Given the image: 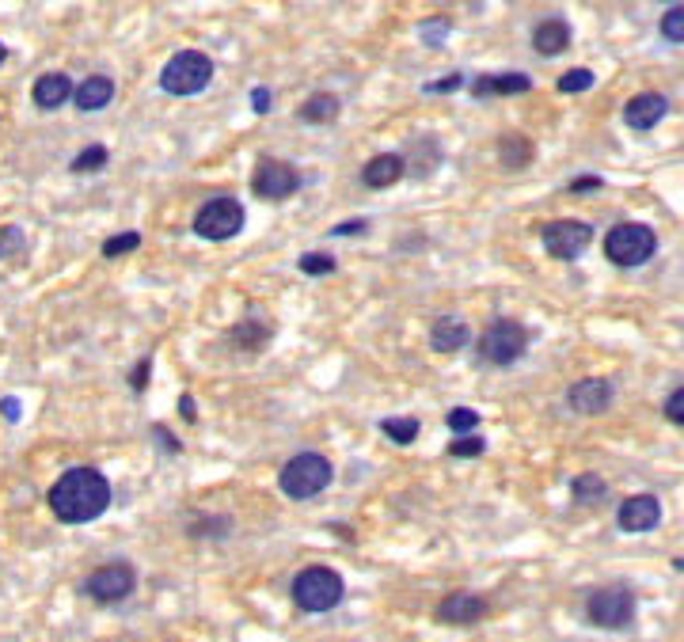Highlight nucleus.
<instances>
[{
    "label": "nucleus",
    "mask_w": 684,
    "mask_h": 642,
    "mask_svg": "<svg viewBox=\"0 0 684 642\" xmlns=\"http://www.w3.org/2000/svg\"><path fill=\"white\" fill-rule=\"evenodd\" d=\"M107 506H111V483L95 468H73L50 487V510L65 525L95 521Z\"/></svg>",
    "instance_id": "obj_1"
},
{
    "label": "nucleus",
    "mask_w": 684,
    "mask_h": 642,
    "mask_svg": "<svg viewBox=\"0 0 684 642\" xmlns=\"http://www.w3.org/2000/svg\"><path fill=\"white\" fill-rule=\"evenodd\" d=\"M278 483H282V491L289 494V498H297V502L316 498V494L331 483V460L320 453H297L282 468Z\"/></svg>",
    "instance_id": "obj_2"
},
{
    "label": "nucleus",
    "mask_w": 684,
    "mask_h": 642,
    "mask_svg": "<svg viewBox=\"0 0 684 642\" xmlns=\"http://www.w3.org/2000/svg\"><path fill=\"white\" fill-rule=\"evenodd\" d=\"M342 578L331 567H308L293 582V601L304 612H331L342 601Z\"/></svg>",
    "instance_id": "obj_3"
},
{
    "label": "nucleus",
    "mask_w": 684,
    "mask_h": 642,
    "mask_svg": "<svg viewBox=\"0 0 684 642\" xmlns=\"http://www.w3.org/2000/svg\"><path fill=\"white\" fill-rule=\"evenodd\" d=\"M209 80H213V61L198 50H183L160 69V88L168 95H194L202 92Z\"/></svg>",
    "instance_id": "obj_4"
},
{
    "label": "nucleus",
    "mask_w": 684,
    "mask_h": 642,
    "mask_svg": "<svg viewBox=\"0 0 684 642\" xmlns=\"http://www.w3.org/2000/svg\"><path fill=\"white\" fill-rule=\"evenodd\" d=\"M654 251H658L654 228L635 225V221L616 225L605 236V255H608V263H616V266H643Z\"/></svg>",
    "instance_id": "obj_5"
},
{
    "label": "nucleus",
    "mask_w": 684,
    "mask_h": 642,
    "mask_svg": "<svg viewBox=\"0 0 684 642\" xmlns=\"http://www.w3.org/2000/svg\"><path fill=\"white\" fill-rule=\"evenodd\" d=\"M525 350H529V331L517 320H494L479 335V358L487 365H513Z\"/></svg>",
    "instance_id": "obj_6"
},
{
    "label": "nucleus",
    "mask_w": 684,
    "mask_h": 642,
    "mask_svg": "<svg viewBox=\"0 0 684 642\" xmlns=\"http://www.w3.org/2000/svg\"><path fill=\"white\" fill-rule=\"evenodd\" d=\"M589 620L608 631H624L635 620V593L627 586H605L597 593H589Z\"/></svg>",
    "instance_id": "obj_7"
},
{
    "label": "nucleus",
    "mask_w": 684,
    "mask_h": 642,
    "mask_svg": "<svg viewBox=\"0 0 684 642\" xmlns=\"http://www.w3.org/2000/svg\"><path fill=\"white\" fill-rule=\"evenodd\" d=\"M240 228H244V206L236 198H213L194 217V232L202 240H232Z\"/></svg>",
    "instance_id": "obj_8"
},
{
    "label": "nucleus",
    "mask_w": 684,
    "mask_h": 642,
    "mask_svg": "<svg viewBox=\"0 0 684 642\" xmlns=\"http://www.w3.org/2000/svg\"><path fill=\"white\" fill-rule=\"evenodd\" d=\"M137 586V578H133V567L130 563H107V567L92 570L88 578H84V593L99 601V605H114V601H126Z\"/></svg>",
    "instance_id": "obj_9"
},
{
    "label": "nucleus",
    "mask_w": 684,
    "mask_h": 642,
    "mask_svg": "<svg viewBox=\"0 0 684 642\" xmlns=\"http://www.w3.org/2000/svg\"><path fill=\"white\" fill-rule=\"evenodd\" d=\"M540 240L555 259H578L593 244V228L586 221H548L540 228Z\"/></svg>",
    "instance_id": "obj_10"
},
{
    "label": "nucleus",
    "mask_w": 684,
    "mask_h": 642,
    "mask_svg": "<svg viewBox=\"0 0 684 642\" xmlns=\"http://www.w3.org/2000/svg\"><path fill=\"white\" fill-rule=\"evenodd\" d=\"M301 187V175L293 164H285V160H259V168L251 175V190L259 194V198H270V202H282L289 198L293 190Z\"/></svg>",
    "instance_id": "obj_11"
},
{
    "label": "nucleus",
    "mask_w": 684,
    "mask_h": 642,
    "mask_svg": "<svg viewBox=\"0 0 684 642\" xmlns=\"http://www.w3.org/2000/svg\"><path fill=\"white\" fill-rule=\"evenodd\" d=\"M616 521L624 532H650L662 521V502L654 494H631L616 513Z\"/></svg>",
    "instance_id": "obj_12"
},
{
    "label": "nucleus",
    "mask_w": 684,
    "mask_h": 642,
    "mask_svg": "<svg viewBox=\"0 0 684 642\" xmlns=\"http://www.w3.org/2000/svg\"><path fill=\"white\" fill-rule=\"evenodd\" d=\"M567 403L578 415H601V411H608V403H612V384L601 377L578 380L567 392Z\"/></svg>",
    "instance_id": "obj_13"
},
{
    "label": "nucleus",
    "mask_w": 684,
    "mask_h": 642,
    "mask_svg": "<svg viewBox=\"0 0 684 642\" xmlns=\"http://www.w3.org/2000/svg\"><path fill=\"white\" fill-rule=\"evenodd\" d=\"M665 111H669V99H665V95L643 92V95H635V99H631V103L624 107V122L631 126V130L646 133V130H654V126L662 122Z\"/></svg>",
    "instance_id": "obj_14"
},
{
    "label": "nucleus",
    "mask_w": 684,
    "mask_h": 642,
    "mask_svg": "<svg viewBox=\"0 0 684 642\" xmlns=\"http://www.w3.org/2000/svg\"><path fill=\"white\" fill-rule=\"evenodd\" d=\"M487 616V601L475 597V593H453L437 605V620L441 624H475Z\"/></svg>",
    "instance_id": "obj_15"
},
{
    "label": "nucleus",
    "mask_w": 684,
    "mask_h": 642,
    "mask_svg": "<svg viewBox=\"0 0 684 642\" xmlns=\"http://www.w3.org/2000/svg\"><path fill=\"white\" fill-rule=\"evenodd\" d=\"M468 342H472V331H468V323L460 320V316H441L430 327V346H434L437 354H456Z\"/></svg>",
    "instance_id": "obj_16"
},
{
    "label": "nucleus",
    "mask_w": 684,
    "mask_h": 642,
    "mask_svg": "<svg viewBox=\"0 0 684 642\" xmlns=\"http://www.w3.org/2000/svg\"><path fill=\"white\" fill-rule=\"evenodd\" d=\"M361 179H365V187H373V190L392 187V183L403 179V156H396V152H380V156H373V160L361 168Z\"/></svg>",
    "instance_id": "obj_17"
},
{
    "label": "nucleus",
    "mask_w": 684,
    "mask_h": 642,
    "mask_svg": "<svg viewBox=\"0 0 684 642\" xmlns=\"http://www.w3.org/2000/svg\"><path fill=\"white\" fill-rule=\"evenodd\" d=\"M35 103L42 111H57L61 103H69L73 99V84H69V76L65 73H46L35 80Z\"/></svg>",
    "instance_id": "obj_18"
},
{
    "label": "nucleus",
    "mask_w": 684,
    "mask_h": 642,
    "mask_svg": "<svg viewBox=\"0 0 684 642\" xmlns=\"http://www.w3.org/2000/svg\"><path fill=\"white\" fill-rule=\"evenodd\" d=\"M532 80L521 73H502V76H475L472 95L475 99H487V95H521L529 92Z\"/></svg>",
    "instance_id": "obj_19"
},
{
    "label": "nucleus",
    "mask_w": 684,
    "mask_h": 642,
    "mask_svg": "<svg viewBox=\"0 0 684 642\" xmlns=\"http://www.w3.org/2000/svg\"><path fill=\"white\" fill-rule=\"evenodd\" d=\"M570 46V27L563 23V19H544L536 31H532V50L544 57H555L563 54Z\"/></svg>",
    "instance_id": "obj_20"
},
{
    "label": "nucleus",
    "mask_w": 684,
    "mask_h": 642,
    "mask_svg": "<svg viewBox=\"0 0 684 642\" xmlns=\"http://www.w3.org/2000/svg\"><path fill=\"white\" fill-rule=\"evenodd\" d=\"M114 99V80L111 76H88L73 92V103L80 111H103Z\"/></svg>",
    "instance_id": "obj_21"
},
{
    "label": "nucleus",
    "mask_w": 684,
    "mask_h": 642,
    "mask_svg": "<svg viewBox=\"0 0 684 642\" xmlns=\"http://www.w3.org/2000/svg\"><path fill=\"white\" fill-rule=\"evenodd\" d=\"M342 111V103L335 99V95H312V99H304L301 107V118L304 122H316V126H327V122H335Z\"/></svg>",
    "instance_id": "obj_22"
},
{
    "label": "nucleus",
    "mask_w": 684,
    "mask_h": 642,
    "mask_svg": "<svg viewBox=\"0 0 684 642\" xmlns=\"http://www.w3.org/2000/svg\"><path fill=\"white\" fill-rule=\"evenodd\" d=\"M570 494H574L578 506H597V502H605V479H597V475H578V479L570 483Z\"/></svg>",
    "instance_id": "obj_23"
},
{
    "label": "nucleus",
    "mask_w": 684,
    "mask_h": 642,
    "mask_svg": "<svg viewBox=\"0 0 684 642\" xmlns=\"http://www.w3.org/2000/svg\"><path fill=\"white\" fill-rule=\"evenodd\" d=\"M380 430H384L388 441H396V445H411V441L422 434L418 418H384V422H380Z\"/></svg>",
    "instance_id": "obj_24"
},
{
    "label": "nucleus",
    "mask_w": 684,
    "mask_h": 642,
    "mask_svg": "<svg viewBox=\"0 0 684 642\" xmlns=\"http://www.w3.org/2000/svg\"><path fill=\"white\" fill-rule=\"evenodd\" d=\"M498 152H502V164H506V168H525L532 160V145L525 137H506V141L498 145Z\"/></svg>",
    "instance_id": "obj_25"
},
{
    "label": "nucleus",
    "mask_w": 684,
    "mask_h": 642,
    "mask_svg": "<svg viewBox=\"0 0 684 642\" xmlns=\"http://www.w3.org/2000/svg\"><path fill=\"white\" fill-rule=\"evenodd\" d=\"M658 31H662V38H669V42H684V4H673V8L665 12L662 23H658Z\"/></svg>",
    "instance_id": "obj_26"
},
{
    "label": "nucleus",
    "mask_w": 684,
    "mask_h": 642,
    "mask_svg": "<svg viewBox=\"0 0 684 642\" xmlns=\"http://www.w3.org/2000/svg\"><path fill=\"white\" fill-rule=\"evenodd\" d=\"M445 422H449V430H453V434H460V437L475 434V430H479V415H475V411H468V407H453Z\"/></svg>",
    "instance_id": "obj_27"
},
{
    "label": "nucleus",
    "mask_w": 684,
    "mask_h": 642,
    "mask_svg": "<svg viewBox=\"0 0 684 642\" xmlns=\"http://www.w3.org/2000/svg\"><path fill=\"white\" fill-rule=\"evenodd\" d=\"M103 164H107V149H103V145H92V149H84L73 160V171L76 175H84V171H99Z\"/></svg>",
    "instance_id": "obj_28"
},
{
    "label": "nucleus",
    "mask_w": 684,
    "mask_h": 642,
    "mask_svg": "<svg viewBox=\"0 0 684 642\" xmlns=\"http://www.w3.org/2000/svg\"><path fill=\"white\" fill-rule=\"evenodd\" d=\"M331 270H335V259L327 251H312V255L301 259V274H308V278H320V274H331Z\"/></svg>",
    "instance_id": "obj_29"
},
{
    "label": "nucleus",
    "mask_w": 684,
    "mask_h": 642,
    "mask_svg": "<svg viewBox=\"0 0 684 642\" xmlns=\"http://www.w3.org/2000/svg\"><path fill=\"white\" fill-rule=\"evenodd\" d=\"M589 88H593V73L589 69H570L567 76H559V92L574 95V92H589Z\"/></svg>",
    "instance_id": "obj_30"
},
{
    "label": "nucleus",
    "mask_w": 684,
    "mask_h": 642,
    "mask_svg": "<svg viewBox=\"0 0 684 642\" xmlns=\"http://www.w3.org/2000/svg\"><path fill=\"white\" fill-rule=\"evenodd\" d=\"M141 247V236L137 232H122V236H111L107 244H103V255L114 259V255H126V251H137Z\"/></svg>",
    "instance_id": "obj_31"
},
{
    "label": "nucleus",
    "mask_w": 684,
    "mask_h": 642,
    "mask_svg": "<svg viewBox=\"0 0 684 642\" xmlns=\"http://www.w3.org/2000/svg\"><path fill=\"white\" fill-rule=\"evenodd\" d=\"M266 339H270V327H251V323H244V327L232 331V342H240V346H263Z\"/></svg>",
    "instance_id": "obj_32"
},
{
    "label": "nucleus",
    "mask_w": 684,
    "mask_h": 642,
    "mask_svg": "<svg viewBox=\"0 0 684 642\" xmlns=\"http://www.w3.org/2000/svg\"><path fill=\"white\" fill-rule=\"evenodd\" d=\"M483 449H487V445H483V437H479V434H464V437H456L453 445H449V456H479Z\"/></svg>",
    "instance_id": "obj_33"
},
{
    "label": "nucleus",
    "mask_w": 684,
    "mask_h": 642,
    "mask_svg": "<svg viewBox=\"0 0 684 642\" xmlns=\"http://www.w3.org/2000/svg\"><path fill=\"white\" fill-rule=\"evenodd\" d=\"M665 418L677 422V426H684V388H677L673 396L665 399Z\"/></svg>",
    "instance_id": "obj_34"
},
{
    "label": "nucleus",
    "mask_w": 684,
    "mask_h": 642,
    "mask_svg": "<svg viewBox=\"0 0 684 642\" xmlns=\"http://www.w3.org/2000/svg\"><path fill=\"white\" fill-rule=\"evenodd\" d=\"M605 187V183H601V179H597V175H586V179H574V183H570V194H589V190H601Z\"/></svg>",
    "instance_id": "obj_35"
},
{
    "label": "nucleus",
    "mask_w": 684,
    "mask_h": 642,
    "mask_svg": "<svg viewBox=\"0 0 684 642\" xmlns=\"http://www.w3.org/2000/svg\"><path fill=\"white\" fill-rule=\"evenodd\" d=\"M464 84V76L453 73V76H445V80H437V84H426V92H456Z\"/></svg>",
    "instance_id": "obj_36"
},
{
    "label": "nucleus",
    "mask_w": 684,
    "mask_h": 642,
    "mask_svg": "<svg viewBox=\"0 0 684 642\" xmlns=\"http://www.w3.org/2000/svg\"><path fill=\"white\" fill-rule=\"evenodd\" d=\"M145 384H149V361H141V365H137V369H133V388H137V392H141V388H145Z\"/></svg>",
    "instance_id": "obj_37"
},
{
    "label": "nucleus",
    "mask_w": 684,
    "mask_h": 642,
    "mask_svg": "<svg viewBox=\"0 0 684 642\" xmlns=\"http://www.w3.org/2000/svg\"><path fill=\"white\" fill-rule=\"evenodd\" d=\"M251 99H255L251 107H255V111H259V114H263V111H270V92H266V88H255V95H251Z\"/></svg>",
    "instance_id": "obj_38"
},
{
    "label": "nucleus",
    "mask_w": 684,
    "mask_h": 642,
    "mask_svg": "<svg viewBox=\"0 0 684 642\" xmlns=\"http://www.w3.org/2000/svg\"><path fill=\"white\" fill-rule=\"evenodd\" d=\"M0 411H4V418H12V422L19 418V407H16V399H12V396L0 399Z\"/></svg>",
    "instance_id": "obj_39"
},
{
    "label": "nucleus",
    "mask_w": 684,
    "mask_h": 642,
    "mask_svg": "<svg viewBox=\"0 0 684 642\" xmlns=\"http://www.w3.org/2000/svg\"><path fill=\"white\" fill-rule=\"evenodd\" d=\"M350 232H365V221H350V225L335 228V236H350Z\"/></svg>",
    "instance_id": "obj_40"
},
{
    "label": "nucleus",
    "mask_w": 684,
    "mask_h": 642,
    "mask_svg": "<svg viewBox=\"0 0 684 642\" xmlns=\"http://www.w3.org/2000/svg\"><path fill=\"white\" fill-rule=\"evenodd\" d=\"M183 415L194 418V399H190V396H183Z\"/></svg>",
    "instance_id": "obj_41"
},
{
    "label": "nucleus",
    "mask_w": 684,
    "mask_h": 642,
    "mask_svg": "<svg viewBox=\"0 0 684 642\" xmlns=\"http://www.w3.org/2000/svg\"><path fill=\"white\" fill-rule=\"evenodd\" d=\"M4 57H8V50H4V46H0V65H4Z\"/></svg>",
    "instance_id": "obj_42"
}]
</instances>
